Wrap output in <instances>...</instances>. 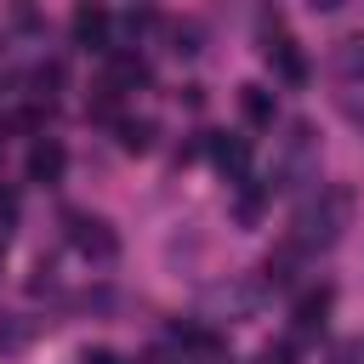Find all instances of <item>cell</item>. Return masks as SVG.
<instances>
[{
	"label": "cell",
	"mask_w": 364,
	"mask_h": 364,
	"mask_svg": "<svg viewBox=\"0 0 364 364\" xmlns=\"http://www.w3.org/2000/svg\"><path fill=\"white\" fill-rule=\"evenodd\" d=\"M239 102H245V119H250V125H273V91H267V85H245Z\"/></svg>",
	"instance_id": "30bf717a"
},
{
	"label": "cell",
	"mask_w": 364,
	"mask_h": 364,
	"mask_svg": "<svg viewBox=\"0 0 364 364\" xmlns=\"http://www.w3.org/2000/svg\"><path fill=\"white\" fill-rule=\"evenodd\" d=\"M68 28H74V46H85V51H108V11H102V6H74Z\"/></svg>",
	"instance_id": "5b68a950"
},
{
	"label": "cell",
	"mask_w": 364,
	"mask_h": 364,
	"mask_svg": "<svg viewBox=\"0 0 364 364\" xmlns=\"http://www.w3.org/2000/svg\"><path fill=\"white\" fill-rule=\"evenodd\" d=\"M136 85H148V63L136 51H114L108 57V91H136Z\"/></svg>",
	"instance_id": "52a82bcc"
},
{
	"label": "cell",
	"mask_w": 364,
	"mask_h": 364,
	"mask_svg": "<svg viewBox=\"0 0 364 364\" xmlns=\"http://www.w3.org/2000/svg\"><path fill=\"white\" fill-rule=\"evenodd\" d=\"M267 57L279 63V74H284V80H307V57L296 51V40H290V34H279V40H267Z\"/></svg>",
	"instance_id": "9c48e42d"
},
{
	"label": "cell",
	"mask_w": 364,
	"mask_h": 364,
	"mask_svg": "<svg viewBox=\"0 0 364 364\" xmlns=\"http://www.w3.org/2000/svg\"><path fill=\"white\" fill-rule=\"evenodd\" d=\"M85 364H125V358L108 353V347H85Z\"/></svg>",
	"instance_id": "5bb4252c"
},
{
	"label": "cell",
	"mask_w": 364,
	"mask_h": 364,
	"mask_svg": "<svg viewBox=\"0 0 364 364\" xmlns=\"http://www.w3.org/2000/svg\"><path fill=\"white\" fill-rule=\"evenodd\" d=\"M199 307H205L210 318H250V313L262 307V284H250V279H222V284H205Z\"/></svg>",
	"instance_id": "7a4b0ae2"
},
{
	"label": "cell",
	"mask_w": 364,
	"mask_h": 364,
	"mask_svg": "<svg viewBox=\"0 0 364 364\" xmlns=\"http://www.w3.org/2000/svg\"><path fill=\"white\" fill-rule=\"evenodd\" d=\"M341 68L347 74H364V40H347L341 46Z\"/></svg>",
	"instance_id": "7c38bea8"
},
{
	"label": "cell",
	"mask_w": 364,
	"mask_h": 364,
	"mask_svg": "<svg viewBox=\"0 0 364 364\" xmlns=\"http://www.w3.org/2000/svg\"><path fill=\"white\" fill-rule=\"evenodd\" d=\"M324 313H330V290H307V296L296 301V313H290V318H296V330H301V336H313V330H324Z\"/></svg>",
	"instance_id": "ba28073f"
},
{
	"label": "cell",
	"mask_w": 364,
	"mask_h": 364,
	"mask_svg": "<svg viewBox=\"0 0 364 364\" xmlns=\"http://www.w3.org/2000/svg\"><path fill=\"white\" fill-rule=\"evenodd\" d=\"M347 216H353V193H347V188H318V193H307L301 210H296V245H307V250L336 245L341 228H347Z\"/></svg>",
	"instance_id": "6da1fadb"
},
{
	"label": "cell",
	"mask_w": 364,
	"mask_h": 364,
	"mask_svg": "<svg viewBox=\"0 0 364 364\" xmlns=\"http://www.w3.org/2000/svg\"><path fill=\"white\" fill-rule=\"evenodd\" d=\"M0 222H17V193L0 188Z\"/></svg>",
	"instance_id": "9a60e30c"
},
{
	"label": "cell",
	"mask_w": 364,
	"mask_h": 364,
	"mask_svg": "<svg viewBox=\"0 0 364 364\" xmlns=\"http://www.w3.org/2000/svg\"><path fill=\"white\" fill-rule=\"evenodd\" d=\"M68 239L85 262H114L119 256V233L102 222V216H85V210H68Z\"/></svg>",
	"instance_id": "3957f363"
},
{
	"label": "cell",
	"mask_w": 364,
	"mask_h": 364,
	"mask_svg": "<svg viewBox=\"0 0 364 364\" xmlns=\"http://www.w3.org/2000/svg\"><path fill=\"white\" fill-rule=\"evenodd\" d=\"M262 364H296V341H273V347L262 353Z\"/></svg>",
	"instance_id": "4fadbf2b"
},
{
	"label": "cell",
	"mask_w": 364,
	"mask_h": 364,
	"mask_svg": "<svg viewBox=\"0 0 364 364\" xmlns=\"http://www.w3.org/2000/svg\"><path fill=\"white\" fill-rule=\"evenodd\" d=\"M0 262H6V250H0Z\"/></svg>",
	"instance_id": "e0dca14e"
},
{
	"label": "cell",
	"mask_w": 364,
	"mask_h": 364,
	"mask_svg": "<svg viewBox=\"0 0 364 364\" xmlns=\"http://www.w3.org/2000/svg\"><path fill=\"white\" fill-rule=\"evenodd\" d=\"M0 148H6V131H0Z\"/></svg>",
	"instance_id": "2e32d148"
},
{
	"label": "cell",
	"mask_w": 364,
	"mask_h": 364,
	"mask_svg": "<svg viewBox=\"0 0 364 364\" xmlns=\"http://www.w3.org/2000/svg\"><path fill=\"white\" fill-rule=\"evenodd\" d=\"M205 154H210V165H216L228 182H245V171H250V142H245V136L210 131V136H205Z\"/></svg>",
	"instance_id": "277c9868"
},
{
	"label": "cell",
	"mask_w": 364,
	"mask_h": 364,
	"mask_svg": "<svg viewBox=\"0 0 364 364\" xmlns=\"http://www.w3.org/2000/svg\"><path fill=\"white\" fill-rule=\"evenodd\" d=\"M63 165H68V154H63V142H57V136H40V142L28 148V182L51 188V182L63 176Z\"/></svg>",
	"instance_id": "8992f818"
},
{
	"label": "cell",
	"mask_w": 364,
	"mask_h": 364,
	"mask_svg": "<svg viewBox=\"0 0 364 364\" xmlns=\"http://www.w3.org/2000/svg\"><path fill=\"white\" fill-rule=\"evenodd\" d=\"M119 148L125 154H148L154 148V119H119Z\"/></svg>",
	"instance_id": "8fae6325"
}]
</instances>
